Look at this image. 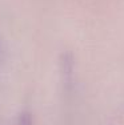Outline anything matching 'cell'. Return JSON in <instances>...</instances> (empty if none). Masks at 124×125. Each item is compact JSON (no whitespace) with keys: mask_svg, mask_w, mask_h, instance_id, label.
<instances>
[{"mask_svg":"<svg viewBox=\"0 0 124 125\" xmlns=\"http://www.w3.org/2000/svg\"><path fill=\"white\" fill-rule=\"evenodd\" d=\"M17 125H34L32 116L27 112H23L22 115L19 116V123H17Z\"/></svg>","mask_w":124,"mask_h":125,"instance_id":"obj_1","label":"cell"}]
</instances>
